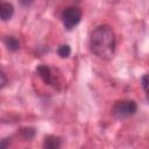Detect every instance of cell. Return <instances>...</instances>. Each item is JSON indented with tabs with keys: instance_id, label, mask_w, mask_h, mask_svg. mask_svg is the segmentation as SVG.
Listing matches in <instances>:
<instances>
[{
	"instance_id": "obj_6",
	"label": "cell",
	"mask_w": 149,
	"mask_h": 149,
	"mask_svg": "<svg viewBox=\"0 0 149 149\" xmlns=\"http://www.w3.org/2000/svg\"><path fill=\"white\" fill-rule=\"evenodd\" d=\"M14 14V7L9 2H1L0 3V16L2 21L9 20Z\"/></svg>"
},
{
	"instance_id": "obj_1",
	"label": "cell",
	"mask_w": 149,
	"mask_h": 149,
	"mask_svg": "<svg viewBox=\"0 0 149 149\" xmlns=\"http://www.w3.org/2000/svg\"><path fill=\"white\" fill-rule=\"evenodd\" d=\"M115 45V33L112 27L101 24L91 33L90 49L97 57L101 59H109L114 55Z\"/></svg>"
},
{
	"instance_id": "obj_2",
	"label": "cell",
	"mask_w": 149,
	"mask_h": 149,
	"mask_svg": "<svg viewBox=\"0 0 149 149\" xmlns=\"http://www.w3.org/2000/svg\"><path fill=\"white\" fill-rule=\"evenodd\" d=\"M81 20V9L77 6H70L64 9L62 14V21L65 29H73Z\"/></svg>"
},
{
	"instance_id": "obj_12",
	"label": "cell",
	"mask_w": 149,
	"mask_h": 149,
	"mask_svg": "<svg viewBox=\"0 0 149 149\" xmlns=\"http://www.w3.org/2000/svg\"><path fill=\"white\" fill-rule=\"evenodd\" d=\"M9 143V139H3L0 144V149H7V146Z\"/></svg>"
},
{
	"instance_id": "obj_3",
	"label": "cell",
	"mask_w": 149,
	"mask_h": 149,
	"mask_svg": "<svg viewBox=\"0 0 149 149\" xmlns=\"http://www.w3.org/2000/svg\"><path fill=\"white\" fill-rule=\"evenodd\" d=\"M137 111V105L134 100H120L113 106V114L116 118H128L134 115Z\"/></svg>"
},
{
	"instance_id": "obj_9",
	"label": "cell",
	"mask_w": 149,
	"mask_h": 149,
	"mask_svg": "<svg viewBox=\"0 0 149 149\" xmlns=\"http://www.w3.org/2000/svg\"><path fill=\"white\" fill-rule=\"evenodd\" d=\"M21 135H22L26 140H30V139L34 137L35 130H34V128H24V129L21 130Z\"/></svg>"
},
{
	"instance_id": "obj_8",
	"label": "cell",
	"mask_w": 149,
	"mask_h": 149,
	"mask_svg": "<svg viewBox=\"0 0 149 149\" xmlns=\"http://www.w3.org/2000/svg\"><path fill=\"white\" fill-rule=\"evenodd\" d=\"M57 54H58L62 58H66V57H69L70 54H71V48H70L68 44H63V45H61V47L58 48Z\"/></svg>"
},
{
	"instance_id": "obj_10",
	"label": "cell",
	"mask_w": 149,
	"mask_h": 149,
	"mask_svg": "<svg viewBox=\"0 0 149 149\" xmlns=\"http://www.w3.org/2000/svg\"><path fill=\"white\" fill-rule=\"evenodd\" d=\"M141 85L146 92H149V73H146L141 78Z\"/></svg>"
},
{
	"instance_id": "obj_11",
	"label": "cell",
	"mask_w": 149,
	"mask_h": 149,
	"mask_svg": "<svg viewBox=\"0 0 149 149\" xmlns=\"http://www.w3.org/2000/svg\"><path fill=\"white\" fill-rule=\"evenodd\" d=\"M0 77H1V81H0V84H1V88H2V87H5V85L7 84L6 74H5V72H3V71H1V73H0Z\"/></svg>"
},
{
	"instance_id": "obj_5",
	"label": "cell",
	"mask_w": 149,
	"mask_h": 149,
	"mask_svg": "<svg viewBox=\"0 0 149 149\" xmlns=\"http://www.w3.org/2000/svg\"><path fill=\"white\" fill-rule=\"evenodd\" d=\"M62 140L56 135H47L43 141V149H61Z\"/></svg>"
},
{
	"instance_id": "obj_13",
	"label": "cell",
	"mask_w": 149,
	"mask_h": 149,
	"mask_svg": "<svg viewBox=\"0 0 149 149\" xmlns=\"http://www.w3.org/2000/svg\"><path fill=\"white\" fill-rule=\"evenodd\" d=\"M146 97H147V99H148V101H149V92H146Z\"/></svg>"
},
{
	"instance_id": "obj_7",
	"label": "cell",
	"mask_w": 149,
	"mask_h": 149,
	"mask_svg": "<svg viewBox=\"0 0 149 149\" xmlns=\"http://www.w3.org/2000/svg\"><path fill=\"white\" fill-rule=\"evenodd\" d=\"M3 42H5V45L7 47V49L10 51H16L20 48V43L16 40V37H14V36H7L3 40Z\"/></svg>"
},
{
	"instance_id": "obj_4",
	"label": "cell",
	"mask_w": 149,
	"mask_h": 149,
	"mask_svg": "<svg viewBox=\"0 0 149 149\" xmlns=\"http://www.w3.org/2000/svg\"><path fill=\"white\" fill-rule=\"evenodd\" d=\"M36 72L38 73L40 78L48 85H55V79H54V76L51 73V70L48 65L45 64H41L36 68Z\"/></svg>"
}]
</instances>
